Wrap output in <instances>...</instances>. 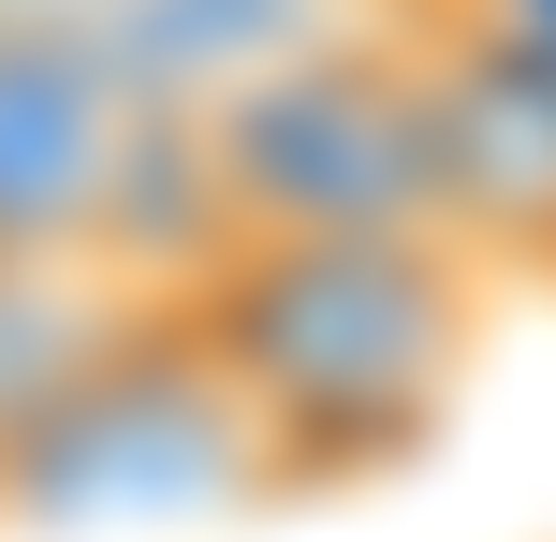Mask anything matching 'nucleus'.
I'll return each instance as SVG.
<instances>
[{
  "label": "nucleus",
  "instance_id": "1",
  "mask_svg": "<svg viewBox=\"0 0 556 542\" xmlns=\"http://www.w3.org/2000/svg\"><path fill=\"white\" fill-rule=\"evenodd\" d=\"M176 308L250 411L264 499H337L440 455L483 381L498 279L454 235H220Z\"/></svg>",
  "mask_w": 556,
  "mask_h": 542
},
{
  "label": "nucleus",
  "instance_id": "2",
  "mask_svg": "<svg viewBox=\"0 0 556 542\" xmlns=\"http://www.w3.org/2000/svg\"><path fill=\"white\" fill-rule=\"evenodd\" d=\"M220 235H440V103L410 15H337L191 103Z\"/></svg>",
  "mask_w": 556,
  "mask_h": 542
},
{
  "label": "nucleus",
  "instance_id": "3",
  "mask_svg": "<svg viewBox=\"0 0 556 542\" xmlns=\"http://www.w3.org/2000/svg\"><path fill=\"white\" fill-rule=\"evenodd\" d=\"M205 499H264L250 411L205 367L191 308L147 293L132 338L0 455V528H88V514H205Z\"/></svg>",
  "mask_w": 556,
  "mask_h": 542
},
{
  "label": "nucleus",
  "instance_id": "4",
  "mask_svg": "<svg viewBox=\"0 0 556 542\" xmlns=\"http://www.w3.org/2000/svg\"><path fill=\"white\" fill-rule=\"evenodd\" d=\"M425 103H440V235L483 279L556 293V29L498 15H410Z\"/></svg>",
  "mask_w": 556,
  "mask_h": 542
},
{
  "label": "nucleus",
  "instance_id": "5",
  "mask_svg": "<svg viewBox=\"0 0 556 542\" xmlns=\"http://www.w3.org/2000/svg\"><path fill=\"white\" fill-rule=\"evenodd\" d=\"M132 308H147V279H117L88 250H0V455L132 338Z\"/></svg>",
  "mask_w": 556,
  "mask_h": 542
},
{
  "label": "nucleus",
  "instance_id": "6",
  "mask_svg": "<svg viewBox=\"0 0 556 542\" xmlns=\"http://www.w3.org/2000/svg\"><path fill=\"white\" fill-rule=\"evenodd\" d=\"M337 15H366V0H103V45L132 59L162 103H205V88L293 59L307 29H337Z\"/></svg>",
  "mask_w": 556,
  "mask_h": 542
},
{
  "label": "nucleus",
  "instance_id": "7",
  "mask_svg": "<svg viewBox=\"0 0 556 542\" xmlns=\"http://www.w3.org/2000/svg\"><path fill=\"white\" fill-rule=\"evenodd\" d=\"M0 29H103V0H0Z\"/></svg>",
  "mask_w": 556,
  "mask_h": 542
}]
</instances>
